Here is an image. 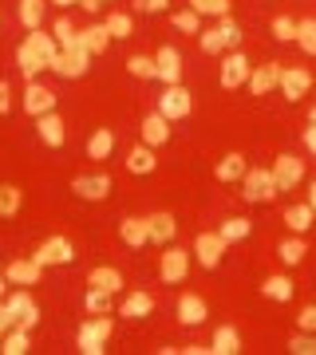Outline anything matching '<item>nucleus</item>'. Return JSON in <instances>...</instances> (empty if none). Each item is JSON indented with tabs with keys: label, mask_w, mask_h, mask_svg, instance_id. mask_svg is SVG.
<instances>
[{
	"label": "nucleus",
	"mask_w": 316,
	"mask_h": 355,
	"mask_svg": "<svg viewBox=\"0 0 316 355\" xmlns=\"http://www.w3.org/2000/svg\"><path fill=\"white\" fill-rule=\"evenodd\" d=\"M198 44H202V51H210V55H226V51H233L241 44V28L229 20V16H222L214 28H202L198 32Z\"/></svg>",
	"instance_id": "f257e3e1"
},
{
	"label": "nucleus",
	"mask_w": 316,
	"mask_h": 355,
	"mask_svg": "<svg viewBox=\"0 0 316 355\" xmlns=\"http://www.w3.org/2000/svg\"><path fill=\"white\" fill-rule=\"evenodd\" d=\"M126 170L139 174V178L154 174V170H158V154H154V146H147V142L131 146V150H126Z\"/></svg>",
	"instance_id": "aec40b11"
},
{
	"label": "nucleus",
	"mask_w": 316,
	"mask_h": 355,
	"mask_svg": "<svg viewBox=\"0 0 316 355\" xmlns=\"http://www.w3.org/2000/svg\"><path fill=\"white\" fill-rule=\"evenodd\" d=\"M4 296H8V277L0 272V300H4Z\"/></svg>",
	"instance_id": "6e6d98bb"
},
{
	"label": "nucleus",
	"mask_w": 316,
	"mask_h": 355,
	"mask_svg": "<svg viewBox=\"0 0 316 355\" xmlns=\"http://www.w3.org/2000/svg\"><path fill=\"white\" fill-rule=\"evenodd\" d=\"M241 352V331L233 324H222L214 331V343H210V355H238Z\"/></svg>",
	"instance_id": "bb28decb"
},
{
	"label": "nucleus",
	"mask_w": 316,
	"mask_h": 355,
	"mask_svg": "<svg viewBox=\"0 0 316 355\" xmlns=\"http://www.w3.org/2000/svg\"><path fill=\"white\" fill-rule=\"evenodd\" d=\"M36 130H40V139H44V146H63V139H67L63 119H60L56 111H51V114H40V119H36Z\"/></svg>",
	"instance_id": "a878e982"
},
{
	"label": "nucleus",
	"mask_w": 316,
	"mask_h": 355,
	"mask_svg": "<svg viewBox=\"0 0 316 355\" xmlns=\"http://www.w3.org/2000/svg\"><path fill=\"white\" fill-rule=\"evenodd\" d=\"M273 36L285 40V44L297 40V20H292V16H277V20H273Z\"/></svg>",
	"instance_id": "de8ad7c7"
},
{
	"label": "nucleus",
	"mask_w": 316,
	"mask_h": 355,
	"mask_svg": "<svg viewBox=\"0 0 316 355\" xmlns=\"http://www.w3.org/2000/svg\"><path fill=\"white\" fill-rule=\"evenodd\" d=\"M313 87V71L308 67H281V79H277V91L285 95L289 103H301Z\"/></svg>",
	"instance_id": "1a4fd4ad"
},
{
	"label": "nucleus",
	"mask_w": 316,
	"mask_h": 355,
	"mask_svg": "<svg viewBox=\"0 0 316 355\" xmlns=\"http://www.w3.org/2000/svg\"><path fill=\"white\" fill-rule=\"evenodd\" d=\"M28 343H32V336H28V328H8L4 331V340H0V355H24Z\"/></svg>",
	"instance_id": "473e14b6"
},
{
	"label": "nucleus",
	"mask_w": 316,
	"mask_h": 355,
	"mask_svg": "<svg viewBox=\"0 0 316 355\" xmlns=\"http://www.w3.org/2000/svg\"><path fill=\"white\" fill-rule=\"evenodd\" d=\"M170 24L178 32H186V36H198L202 32V16L194 12V8H182V12H170Z\"/></svg>",
	"instance_id": "ea45409f"
},
{
	"label": "nucleus",
	"mask_w": 316,
	"mask_h": 355,
	"mask_svg": "<svg viewBox=\"0 0 316 355\" xmlns=\"http://www.w3.org/2000/svg\"><path fill=\"white\" fill-rule=\"evenodd\" d=\"M8 111H13V87L0 79V114H8Z\"/></svg>",
	"instance_id": "3c124183"
},
{
	"label": "nucleus",
	"mask_w": 316,
	"mask_h": 355,
	"mask_svg": "<svg viewBox=\"0 0 316 355\" xmlns=\"http://www.w3.org/2000/svg\"><path fill=\"white\" fill-rule=\"evenodd\" d=\"M308 127H316V107H313V111H308Z\"/></svg>",
	"instance_id": "bf43d9fd"
},
{
	"label": "nucleus",
	"mask_w": 316,
	"mask_h": 355,
	"mask_svg": "<svg viewBox=\"0 0 316 355\" xmlns=\"http://www.w3.org/2000/svg\"><path fill=\"white\" fill-rule=\"evenodd\" d=\"M111 331H115V320H111V312L107 316H91L83 328H79V336H76V347L83 355H103L107 347L103 343L111 340Z\"/></svg>",
	"instance_id": "7ed1b4c3"
},
{
	"label": "nucleus",
	"mask_w": 316,
	"mask_h": 355,
	"mask_svg": "<svg viewBox=\"0 0 316 355\" xmlns=\"http://www.w3.org/2000/svg\"><path fill=\"white\" fill-rule=\"evenodd\" d=\"M289 352L292 355H316V331H297L289 340Z\"/></svg>",
	"instance_id": "49530a36"
},
{
	"label": "nucleus",
	"mask_w": 316,
	"mask_h": 355,
	"mask_svg": "<svg viewBox=\"0 0 316 355\" xmlns=\"http://www.w3.org/2000/svg\"><path fill=\"white\" fill-rule=\"evenodd\" d=\"M217 233H222V241H226V245H233V241H245V237L253 233V221H245V217H226Z\"/></svg>",
	"instance_id": "f704fd0d"
},
{
	"label": "nucleus",
	"mask_w": 316,
	"mask_h": 355,
	"mask_svg": "<svg viewBox=\"0 0 316 355\" xmlns=\"http://www.w3.org/2000/svg\"><path fill=\"white\" fill-rule=\"evenodd\" d=\"M20 205H24V193H20V186H0V217H16L20 214Z\"/></svg>",
	"instance_id": "e433bc0d"
},
{
	"label": "nucleus",
	"mask_w": 316,
	"mask_h": 355,
	"mask_svg": "<svg viewBox=\"0 0 316 355\" xmlns=\"http://www.w3.org/2000/svg\"><path fill=\"white\" fill-rule=\"evenodd\" d=\"M261 296H269V300H277V304H289L292 300V280L289 277H265L261 280Z\"/></svg>",
	"instance_id": "7c9ffc66"
},
{
	"label": "nucleus",
	"mask_w": 316,
	"mask_h": 355,
	"mask_svg": "<svg viewBox=\"0 0 316 355\" xmlns=\"http://www.w3.org/2000/svg\"><path fill=\"white\" fill-rule=\"evenodd\" d=\"M154 312V296L151 292H126L123 304H119V316L126 320H147Z\"/></svg>",
	"instance_id": "4be33fe9"
},
{
	"label": "nucleus",
	"mask_w": 316,
	"mask_h": 355,
	"mask_svg": "<svg viewBox=\"0 0 316 355\" xmlns=\"http://www.w3.org/2000/svg\"><path fill=\"white\" fill-rule=\"evenodd\" d=\"M119 237H123V245H131V249L151 245V217H123V221H119Z\"/></svg>",
	"instance_id": "a211bd4d"
},
{
	"label": "nucleus",
	"mask_w": 316,
	"mask_h": 355,
	"mask_svg": "<svg viewBox=\"0 0 316 355\" xmlns=\"http://www.w3.org/2000/svg\"><path fill=\"white\" fill-rule=\"evenodd\" d=\"M170 8V0H135V12H147V16H158Z\"/></svg>",
	"instance_id": "09e8293b"
},
{
	"label": "nucleus",
	"mask_w": 316,
	"mask_h": 355,
	"mask_svg": "<svg viewBox=\"0 0 316 355\" xmlns=\"http://www.w3.org/2000/svg\"><path fill=\"white\" fill-rule=\"evenodd\" d=\"M44 8H48V0H20V24L32 32V28L44 24Z\"/></svg>",
	"instance_id": "4c0bfd02"
},
{
	"label": "nucleus",
	"mask_w": 316,
	"mask_h": 355,
	"mask_svg": "<svg viewBox=\"0 0 316 355\" xmlns=\"http://www.w3.org/2000/svg\"><path fill=\"white\" fill-rule=\"evenodd\" d=\"M76 44L88 51V55H103L107 44H111V36H107V28L103 24H91V28H79L76 32Z\"/></svg>",
	"instance_id": "5701e85b"
},
{
	"label": "nucleus",
	"mask_w": 316,
	"mask_h": 355,
	"mask_svg": "<svg viewBox=\"0 0 316 355\" xmlns=\"http://www.w3.org/2000/svg\"><path fill=\"white\" fill-rule=\"evenodd\" d=\"M277 79H281V64H277V60H269V64L253 67V76H249V83H245V87H249L253 95H269V91L277 87Z\"/></svg>",
	"instance_id": "412c9836"
},
{
	"label": "nucleus",
	"mask_w": 316,
	"mask_h": 355,
	"mask_svg": "<svg viewBox=\"0 0 316 355\" xmlns=\"http://www.w3.org/2000/svg\"><path fill=\"white\" fill-rule=\"evenodd\" d=\"M206 316H210V308H206V300L198 292H182V296H178V320H182L186 328L206 324Z\"/></svg>",
	"instance_id": "f3484780"
},
{
	"label": "nucleus",
	"mask_w": 316,
	"mask_h": 355,
	"mask_svg": "<svg viewBox=\"0 0 316 355\" xmlns=\"http://www.w3.org/2000/svg\"><path fill=\"white\" fill-rule=\"evenodd\" d=\"M142 142H147V146H154V150H158V146H166V142H170V119H166V114H158V111L147 114V119H142Z\"/></svg>",
	"instance_id": "6ab92c4d"
},
{
	"label": "nucleus",
	"mask_w": 316,
	"mask_h": 355,
	"mask_svg": "<svg viewBox=\"0 0 316 355\" xmlns=\"http://www.w3.org/2000/svg\"><path fill=\"white\" fill-rule=\"evenodd\" d=\"M190 111H194V95H190L182 83H174V87H166L163 95H158V114H166L170 123L190 119Z\"/></svg>",
	"instance_id": "423d86ee"
},
{
	"label": "nucleus",
	"mask_w": 316,
	"mask_h": 355,
	"mask_svg": "<svg viewBox=\"0 0 316 355\" xmlns=\"http://www.w3.org/2000/svg\"><path fill=\"white\" fill-rule=\"evenodd\" d=\"M292 44H301L304 55H316V20H297V40Z\"/></svg>",
	"instance_id": "79ce46f5"
},
{
	"label": "nucleus",
	"mask_w": 316,
	"mask_h": 355,
	"mask_svg": "<svg viewBox=\"0 0 316 355\" xmlns=\"http://www.w3.org/2000/svg\"><path fill=\"white\" fill-rule=\"evenodd\" d=\"M174 233H178V221L174 214H151V245H170L174 241Z\"/></svg>",
	"instance_id": "cd10ccee"
},
{
	"label": "nucleus",
	"mask_w": 316,
	"mask_h": 355,
	"mask_svg": "<svg viewBox=\"0 0 316 355\" xmlns=\"http://www.w3.org/2000/svg\"><path fill=\"white\" fill-rule=\"evenodd\" d=\"M83 308H88L91 316H107L111 312V292H103V288H88V296H83Z\"/></svg>",
	"instance_id": "a19ab883"
},
{
	"label": "nucleus",
	"mask_w": 316,
	"mask_h": 355,
	"mask_svg": "<svg viewBox=\"0 0 316 355\" xmlns=\"http://www.w3.org/2000/svg\"><path fill=\"white\" fill-rule=\"evenodd\" d=\"M40 268H51V265H72L76 261V245L67 241V237H48V241L40 245L36 253H32Z\"/></svg>",
	"instance_id": "6e6552de"
},
{
	"label": "nucleus",
	"mask_w": 316,
	"mask_h": 355,
	"mask_svg": "<svg viewBox=\"0 0 316 355\" xmlns=\"http://www.w3.org/2000/svg\"><path fill=\"white\" fill-rule=\"evenodd\" d=\"M126 71H131L135 79H158L154 55H131V60H126Z\"/></svg>",
	"instance_id": "37998d69"
},
{
	"label": "nucleus",
	"mask_w": 316,
	"mask_h": 355,
	"mask_svg": "<svg viewBox=\"0 0 316 355\" xmlns=\"http://www.w3.org/2000/svg\"><path fill=\"white\" fill-rule=\"evenodd\" d=\"M285 225H289V233L304 237V233L316 225V209L308 202H304V205H289V209H285Z\"/></svg>",
	"instance_id": "b1692460"
},
{
	"label": "nucleus",
	"mask_w": 316,
	"mask_h": 355,
	"mask_svg": "<svg viewBox=\"0 0 316 355\" xmlns=\"http://www.w3.org/2000/svg\"><path fill=\"white\" fill-rule=\"evenodd\" d=\"M4 277H8V284H16V288H28V284H40L44 268H40L32 257H20V261H8Z\"/></svg>",
	"instance_id": "dca6fc26"
},
{
	"label": "nucleus",
	"mask_w": 316,
	"mask_h": 355,
	"mask_svg": "<svg viewBox=\"0 0 316 355\" xmlns=\"http://www.w3.org/2000/svg\"><path fill=\"white\" fill-rule=\"evenodd\" d=\"M24 44H28L32 51H36V55L44 60V64H51V60L60 55V44H56V36H51V32H44V28H32Z\"/></svg>",
	"instance_id": "393cba45"
},
{
	"label": "nucleus",
	"mask_w": 316,
	"mask_h": 355,
	"mask_svg": "<svg viewBox=\"0 0 316 355\" xmlns=\"http://www.w3.org/2000/svg\"><path fill=\"white\" fill-rule=\"evenodd\" d=\"M304 150L316 158V127H304Z\"/></svg>",
	"instance_id": "603ef678"
},
{
	"label": "nucleus",
	"mask_w": 316,
	"mask_h": 355,
	"mask_svg": "<svg viewBox=\"0 0 316 355\" xmlns=\"http://www.w3.org/2000/svg\"><path fill=\"white\" fill-rule=\"evenodd\" d=\"M154 67H158V83H163V87L182 83V51H178V48H158Z\"/></svg>",
	"instance_id": "2eb2a0df"
},
{
	"label": "nucleus",
	"mask_w": 316,
	"mask_h": 355,
	"mask_svg": "<svg viewBox=\"0 0 316 355\" xmlns=\"http://www.w3.org/2000/svg\"><path fill=\"white\" fill-rule=\"evenodd\" d=\"M88 284L115 296V292L123 288V272H119V268H111V265H99V268H91V272H88Z\"/></svg>",
	"instance_id": "c85d7f7f"
},
{
	"label": "nucleus",
	"mask_w": 316,
	"mask_h": 355,
	"mask_svg": "<svg viewBox=\"0 0 316 355\" xmlns=\"http://www.w3.org/2000/svg\"><path fill=\"white\" fill-rule=\"evenodd\" d=\"M241 193H245V202H253V205H269L273 198H277L273 170H265V166H253V170H245V174H241Z\"/></svg>",
	"instance_id": "f03ea898"
},
{
	"label": "nucleus",
	"mask_w": 316,
	"mask_h": 355,
	"mask_svg": "<svg viewBox=\"0 0 316 355\" xmlns=\"http://www.w3.org/2000/svg\"><path fill=\"white\" fill-rule=\"evenodd\" d=\"M190 8L198 16H217L222 20V16H229V0H190Z\"/></svg>",
	"instance_id": "a18cd8bd"
},
{
	"label": "nucleus",
	"mask_w": 316,
	"mask_h": 355,
	"mask_svg": "<svg viewBox=\"0 0 316 355\" xmlns=\"http://www.w3.org/2000/svg\"><path fill=\"white\" fill-rule=\"evenodd\" d=\"M186 277H190V249L170 245V249L158 257V280H163V284H182Z\"/></svg>",
	"instance_id": "20e7f679"
},
{
	"label": "nucleus",
	"mask_w": 316,
	"mask_h": 355,
	"mask_svg": "<svg viewBox=\"0 0 316 355\" xmlns=\"http://www.w3.org/2000/svg\"><path fill=\"white\" fill-rule=\"evenodd\" d=\"M269 170H273L277 190H297V186L304 182V158H297V154H281Z\"/></svg>",
	"instance_id": "9b49d317"
},
{
	"label": "nucleus",
	"mask_w": 316,
	"mask_h": 355,
	"mask_svg": "<svg viewBox=\"0 0 316 355\" xmlns=\"http://www.w3.org/2000/svg\"><path fill=\"white\" fill-rule=\"evenodd\" d=\"M297 328H301V331H316V304H304V308H301Z\"/></svg>",
	"instance_id": "8fccbe9b"
},
{
	"label": "nucleus",
	"mask_w": 316,
	"mask_h": 355,
	"mask_svg": "<svg viewBox=\"0 0 316 355\" xmlns=\"http://www.w3.org/2000/svg\"><path fill=\"white\" fill-rule=\"evenodd\" d=\"M103 28H107V36L111 40H126L131 32H135V20H131L126 12H111L107 20H103Z\"/></svg>",
	"instance_id": "58836bf2"
},
{
	"label": "nucleus",
	"mask_w": 316,
	"mask_h": 355,
	"mask_svg": "<svg viewBox=\"0 0 316 355\" xmlns=\"http://www.w3.org/2000/svg\"><path fill=\"white\" fill-rule=\"evenodd\" d=\"M79 4H83L88 12H95V8H103V0H79Z\"/></svg>",
	"instance_id": "5fc2aeb1"
},
{
	"label": "nucleus",
	"mask_w": 316,
	"mask_h": 355,
	"mask_svg": "<svg viewBox=\"0 0 316 355\" xmlns=\"http://www.w3.org/2000/svg\"><path fill=\"white\" fill-rule=\"evenodd\" d=\"M245 170H249L245 154L233 150V154H226V158L214 166V178H217V182H241V174H245Z\"/></svg>",
	"instance_id": "c756f323"
},
{
	"label": "nucleus",
	"mask_w": 316,
	"mask_h": 355,
	"mask_svg": "<svg viewBox=\"0 0 316 355\" xmlns=\"http://www.w3.org/2000/svg\"><path fill=\"white\" fill-rule=\"evenodd\" d=\"M4 304L13 308V316H16V324H20V328L32 331V328L40 324V304L32 300V292H28V288L8 292V296H4Z\"/></svg>",
	"instance_id": "f8f14e48"
},
{
	"label": "nucleus",
	"mask_w": 316,
	"mask_h": 355,
	"mask_svg": "<svg viewBox=\"0 0 316 355\" xmlns=\"http://www.w3.org/2000/svg\"><path fill=\"white\" fill-rule=\"evenodd\" d=\"M277 257H281V265H301L304 257H308V245H304V237H297L292 233L289 241H281V249H277Z\"/></svg>",
	"instance_id": "72a5a7b5"
},
{
	"label": "nucleus",
	"mask_w": 316,
	"mask_h": 355,
	"mask_svg": "<svg viewBox=\"0 0 316 355\" xmlns=\"http://www.w3.org/2000/svg\"><path fill=\"white\" fill-rule=\"evenodd\" d=\"M16 67L24 71V79H36L48 64H44V60H40V55H36L32 48H28V44H20V51H16Z\"/></svg>",
	"instance_id": "c9c22d12"
},
{
	"label": "nucleus",
	"mask_w": 316,
	"mask_h": 355,
	"mask_svg": "<svg viewBox=\"0 0 316 355\" xmlns=\"http://www.w3.org/2000/svg\"><path fill=\"white\" fill-rule=\"evenodd\" d=\"M182 355H210V347H202V343H190V347H182Z\"/></svg>",
	"instance_id": "864d4df0"
},
{
	"label": "nucleus",
	"mask_w": 316,
	"mask_h": 355,
	"mask_svg": "<svg viewBox=\"0 0 316 355\" xmlns=\"http://www.w3.org/2000/svg\"><path fill=\"white\" fill-rule=\"evenodd\" d=\"M76 32H79V28L72 24L67 16H60V20L51 24V36H56V44H60V48H76Z\"/></svg>",
	"instance_id": "c03bdc74"
},
{
	"label": "nucleus",
	"mask_w": 316,
	"mask_h": 355,
	"mask_svg": "<svg viewBox=\"0 0 316 355\" xmlns=\"http://www.w3.org/2000/svg\"><path fill=\"white\" fill-rule=\"evenodd\" d=\"M111 150H115V135L99 127V130L88 139V158H95V162H107V158H111Z\"/></svg>",
	"instance_id": "2f4dec72"
},
{
	"label": "nucleus",
	"mask_w": 316,
	"mask_h": 355,
	"mask_svg": "<svg viewBox=\"0 0 316 355\" xmlns=\"http://www.w3.org/2000/svg\"><path fill=\"white\" fill-rule=\"evenodd\" d=\"M249 76H253V64H249V55H241L238 48L222 55V87H226V91H233V87H245V83H249Z\"/></svg>",
	"instance_id": "0eeeda50"
},
{
	"label": "nucleus",
	"mask_w": 316,
	"mask_h": 355,
	"mask_svg": "<svg viewBox=\"0 0 316 355\" xmlns=\"http://www.w3.org/2000/svg\"><path fill=\"white\" fill-rule=\"evenodd\" d=\"M51 71H56V76L60 79H79V76H88V67H91V55L83 48H60V55H56V60H51Z\"/></svg>",
	"instance_id": "39448f33"
},
{
	"label": "nucleus",
	"mask_w": 316,
	"mask_h": 355,
	"mask_svg": "<svg viewBox=\"0 0 316 355\" xmlns=\"http://www.w3.org/2000/svg\"><path fill=\"white\" fill-rule=\"evenodd\" d=\"M4 331H8V328H0V340H4Z\"/></svg>",
	"instance_id": "052dcab7"
},
{
	"label": "nucleus",
	"mask_w": 316,
	"mask_h": 355,
	"mask_svg": "<svg viewBox=\"0 0 316 355\" xmlns=\"http://www.w3.org/2000/svg\"><path fill=\"white\" fill-rule=\"evenodd\" d=\"M103 4H107V0H103Z\"/></svg>",
	"instance_id": "680f3d73"
},
{
	"label": "nucleus",
	"mask_w": 316,
	"mask_h": 355,
	"mask_svg": "<svg viewBox=\"0 0 316 355\" xmlns=\"http://www.w3.org/2000/svg\"><path fill=\"white\" fill-rule=\"evenodd\" d=\"M226 249L229 245L222 241V233H198V237H194V261H198V265L202 268H217L222 265V257H226Z\"/></svg>",
	"instance_id": "9d476101"
},
{
	"label": "nucleus",
	"mask_w": 316,
	"mask_h": 355,
	"mask_svg": "<svg viewBox=\"0 0 316 355\" xmlns=\"http://www.w3.org/2000/svg\"><path fill=\"white\" fill-rule=\"evenodd\" d=\"M308 205H313V209H316V182H313V186H308Z\"/></svg>",
	"instance_id": "4d7b16f0"
},
{
	"label": "nucleus",
	"mask_w": 316,
	"mask_h": 355,
	"mask_svg": "<svg viewBox=\"0 0 316 355\" xmlns=\"http://www.w3.org/2000/svg\"><path fill=\"white\" fill-rule=\"evenodd\" d=\"M72 190H76V198H83V202H107V198H111V178L107 174H79L76 182H72Z\"/></svg>",
	"instance_id": "ddd939ff"
},
{
	"label": "nucleus",
	"mask_w": 316,
	"mask_h": 355,
	"mask_svg": "<svg viewBox=\"0 0 316 355\" xmlns=\"http://www.w3.org/2000/svg\"><path fill=\"white\" fill-rule=\"evenodd\" d=\"M24 111L32 114V119L51 114V111H56V91L44 87V83H36V79H28V87H24Z\"/></svg>",
	"instance_id": "4468645a"
},
{
	"label": "nucleus",
	"mask_w": 316,
	"mask_h": 355,
	"mask_svg": "<svg viewBox=\"0 0 316 355\" xmlns=\"http://www.w3.org/2000/svg\"><path fill=\"white\" fill-rule=\"evenodd\" d=\"M51 4H60V8H72V4H79V0H51Z\"/></svg>",
	"instance_id": "13d9d810"
}]
</instances>
